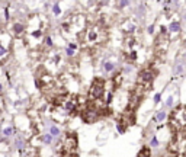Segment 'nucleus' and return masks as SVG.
<instances>
[{"instance_id":"nucleus-13","label":"nucleus","mask_w":186,"mask_h":157,"mask_svg":"<svg viewBox=\"0 0 186 157\" xmlns=\"http://www.w3.org/2000/svg\"><path fill=\"white\" fill-rule=\"evenodd\" d=\"M121 83H122V73H118L114 77V87H119Z\"/></svg>"},{"instance_id":"nucleus-3","label":"nucleus","mask_w":186,"mask_h":157,"mask_svg":"<svg viewBox=\"0 0 186 157\" xmlns=\"http://www.w3.org/2000/svg\"><path fill=\"white\" fill-rule=\"evenodd\" d=\"M167 153L185 156L186 154V131L173 134V138L167 145Z\"/></svg>"},{"instance_id":"nucleus-11","label":"nucleus","mask_w":186,"mask_h":157,"mask_svg":"<svg viewBox=\"0 0 186 157\" xmlns=\"http://www.w3.org/2000/svg\"><path fill=\"white\" fill-rule=\"evenodd\" d=\"M180 29H182V28H180V22H179V20H173V22L169 23V31L173 32V34H179Z\"/></svg>"},{"instance_id":"nucleus-4","label":"nucleus","mask_w":186,"mask_h":157,"mask_svg":"<svg viewBox=\"0 0 186 157\" xmlns=\"http://www.w3.org/2000/svg\"><path fill=\"white\" fill-rule=\"evenodd\" d=\"M77 145H79V140H77V135L74 132H67L66 137L63 138L60 147H57V151H60L64 156H70V154H74Z\"/></svg>"},{"instance_id":"nucleus-16","label":"nucleus","mask_w":186,"mask_h":157,"mask_svg":"<svg viewBox=\"0 0 186 157\" xmlns=\"http://www.w3.org/2000/svg\"><path fill=\"white\" fill-rule=\"evenodd\" d=\"M105 70H106V71H112V70H114V64L109 63V61L105 63Z\"/></svg>"},{"instance_id":"nucleus-12","label":"nucleus","mask_w":186,"mask_h":157,"mask_svg":"<svg viewBox=\"0 0 186 157\" xmlns=\"http://www.w3.org/2000/svg\"><path fill=\"white\" fill-rule=\"evenodd\" d=\"M137 157H151V150L148 147H142L140 150V153L137 154Z\"/></svg>"},{"instance_id":"nucleus-8","label":"nucleus","mask_w":186,"mask_h":157,"mask_svg":"<svg viewBox=\"0 0 186 157\" xmlns=\"http://www.w3.org/2000/svg\"><path fill=\"white\" fill-rule=\"evenodd\" d=\"M156 77V69L154 67H147V69H142L140 71L138 77H137V85L142 86L144 89H150L153 86V82H154Z\"/></svg>"},{"instance_id":"nucleus-21","label":"nucleus","mask_w":186,"mask_h":157,"mask_svg":"<svg viewBox=\"0 0 186 157\" xmlns=\"http://www.w3.org/2000/svg\"><path fill=\"white\" fill-rule=\"evenodd\" d=\"M12 132H13L12 128H6V129H4V135H10Z\"/></svg>"},{"instance_id":"nucleus-1","label":"nucleus","mask_w":186,"mask_h":157,"mask_svg":"<svg viewBox=\"0 0 186 157\" xmlns=\"http://www.w3.org/2000/svg\"><path fill=\"white\" fill-rule=\"evenodd\" d=\"M82 38V41L84 42L86 45H99L102 42L106 41L108 38V32L105 29L103 25L100 23H95V25L89 26L87 29L84 31V35Z\"/></svg>"},{"instance_id":"nucleus-23","label":"nucleus","mask_w":186,"mask_h":157,"mask_svg":"<svg viewBox=\"0 0 186 157\" xmlns=\"http://www.w3.org/2000/svg\"><path fill=\"white\" fill-rule=\"evenodd\" d=\"M151 145H158V140H156V137L151 140Z\"/></svg>"},{"instance_id":"nucleus-6","label":"nucleus","mask_w":186,"mask_h":157,"mask_svg":"<svg viewBox=\"0 0 186 157\" xmlns=\"http://www.w3.org/2000/svg\"><path fill=\"white\" fill-rule=\"evenodd\" d=\"M145 93H147V89H144L142 86H140V85H135V87H134L132 90H131V93H129L126 109L134 111V112H135V109L140 106V103H141L142 99H144Z\"/></svg>"},{"instance_id":"nucleus-24","label":"nucleus","mask_w":186,"mask_h":157,"mask_svg":"<svg viewBox=\"0 0 186 157\" xmlns=\"http://www.w3.org/2000/svg\"><path fill=\"white\" fill-rule=\"evenodd\" d=\"M167 157H183V156H177V154H173V153H167Z\"/></svg>"},{"instance_id":"nucleus-17","label":"nucleus","mask_w":186,"mask_h":157,"mask_svg":"<svg viewBox=\"0 0 186 157\" xmlns=\"http://www.w3.org/2000/svg\"><path fill=\"white\" fill-rule=\"evenodd\" d=\"M44 141L47 143V144H50V143L52 141V137H51V134H47V135H45V137H44Z\"/></svg>"},{"instance_id":"nucleus-9","label":"nucleus","mask_w":186,"mask_h":157,"mask_svg":"<svg viewBox=\"0 0 186 157\" xmlns=\"http://www.w3.org/2000/svg\"><path fill=\"white\" fill-rule=\"evenodd\" d=\"M135 122V112L134 111H129V109H125L119 116V121H118V131L122 134L125 132V129L128 127H131L132 124Z\"/></svg>"},{"instance_id":"nucleus-20","label":"nucleus","mask_w":186,"mask_h":157,"mask_svg":"<svg viewBox=\"0 0 186 157\" xmlns=\"http://www.w3.org/2000/svg\"><path fill=\"white\" fill-rule=\"evenodd\" d=\"M160 97H161V93H157L154 96V102H156V103H158V102H160Z\"/></svg>"},{"instance_id":"nucleus-2","label":"nucleus","mask_w":186,"mask_h":157,"mask_svg":"<svg viewBox=\"0 0 186 157\" xmlns=\"http://www.w3.org/2000/svg\"><path fill=\"white\" fill-rule=\"evenodd\" d=\"M169 127L173 131V134L186 131V105H179L170 112Z\"/></svg>"},{"instance_id":"nucleus-14","label":"nucleus","mask_w":186,"mask_h":157,"mask_svg":"<svg viewBox=\"0 0 186 157\" xmlns=\"http://www.w3.org/2000/svg\"><path fill=\"white\" fill-rule=\"evenodd\" d=\"M163 119H166V112H163V111H161V112H158L157 115L154 116V121H156V122H161Z\"/></svg>"},{"instance_id":"nucleus-25","label":"nucleus","mask_w":186,"mask_h":157,"mask_svg":"<svg viewBox=\"0 0 186 157\" xmlns=\"http://www.w3.org/2000/svg\"><path fill=\"white\" fill-rule=\"evenodd\" d=\"M172 102H173V97H169V99H167V101H166V105H172Z\"/></svg>"},{"instance_id":"nucleus-19","label":"nucleus","mask_w":186,"mask_h":157,"mask_svg":"<svg viewBox=\"0 0 186 157\" xmlns=\"http://www.w3.org/2000/svg\"><path fill=\"white\" fill-rule=\"evenodd\" d=\"M54 13H55V15L60 13V6H58V4H54Z\"/></svg>"},{"instance_id":"nucleus-27","label":"nucleus","mask_w":186,"mask_h":157,"mask_svg":"<svg viewBox=\"0 0 186 157\" xmlns=\"http://www.w3.org/2000/svg\"><path fill=\"white\" fill-rule=\"evenodd\" d=\"M67 157H79V156H77V154L74 153V154H70V156H67Z\"/></svg>"},{"instance_id":"nucleus-15","label":"nucleus","mask_w":186,"mask_h":157,"mask_svg":"<svg viewBox=\"0 0 186 157\" xmlns=\"http://www.w3.org/2000/svg\"><path fill=\"white\" fill-rule=\"evenodd\" d=\"M13 29H15L16 34L19 35V34H22V32H23V25H20V23H15V25H13Z\"/></svg>"},{"instance_id":"nucleus-26","label":"nucleus","mask_w":186,"mask_h":157,"mask_svg":"<svg viewBox=\"0 0 186 157\" xmlns=\"http://www.w3.org/2000/svg\"><path fill=\"white\" fill-rule=\"evenodd\" d=\"M67 54H68V55H73V50H70V48H68V50H67Z\"/></svg>"},{"instance_id":"nucleus-10","label":"nucleus","mask_w":186,"mask_h":157,"mask_svg":"<svg viewBox=\"0 0 186 157\" xmlns=\"http://www.w3.org/2000/svg\"><path fill=\"white\" fill-rule=\"evenodd\" d=\"M22 157H38V150L34 147H28L22 151Z\"/></svg>"},{"instance_id":"nucleus-22","label":"nucleus","mask_w":186,"mask_h":157,"mask_svg":"<svg viewBox=\"0 0 186 157\" xmlns=\"http://www.w3.org/2000/svg\"><path fill=\"white\" fill-rule=\"evenodd\" d=\"M51 134H54V135H57L58 134V129L55 128V127H52V128H51Z\"/></svg>"},{"instance_id":"nucleus-7","label":"nucleus","mask_w":186,"mask_h":157,"mask_svg":"<svg viewBox=\"0 0 186 157\" xmlns=\"http://www.w3.org/2000/svg\"><path fill=\"white\" fill-rule=\"evenodd\" d=\"M105 87H106V82L103 78H99V77L95 78L90 89H89V101L99 102L105 95Z\"/></svg>"},{"instance_id":"nucleus-5","label":"nucleus","mask_w":186,"mask_h":157,"mask_svg":"<svg viewBox=\"0 0 186 157\" xmlns=\"http://www.w3.org/2000/svg\"><path fill=\"white\" fill-rule=\"evenodd\" d=\"M169 42H170V38H169V34H167V29L164 26H161L160 34L156 38V58H164L166 55L167 47H169Z\"/></svg>"},{"instance_id":"nucleus-18","label":"nucleus","mask_w":186,"mask_h":157,"mask_svg":"<svg viewBox=\"0 0 186 157\" xmlns=\"http://www.w3.org/2000/svg\"><path fill=\"white\" fill-rule=\"evenodd\" d=\"M174 71H176L177 74H179V73H180V74H183V67L182 66H176V70H174Z\"/></svg>"}]
</instances>
